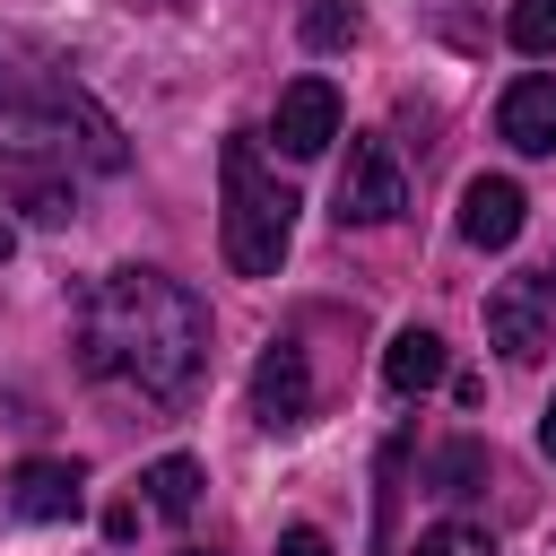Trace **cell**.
<instances>
[{"mask_svg":"<svg viewBox=\"0 0 556 556\" xmlns=\"http://www.w3.org/2000/svg\"><path fill=\"white\" fill-rule=\"evenodd\" d=\"M78 365L130 382L156 408H182L208 374V304L165 269H104L78 304Z\"/></svg>","mask_w":556,"mask_h":556,"instance_id":"obj_1","label":"cell"},{"mask_svg":"<svg viewBox=\"0 0 556 556\" xmlns=\"http://www.w3.org/2000/svg\"><path fill=\"white\" fill-rule=\"evenodd\" d=\"M217 191H226V217H217V235H226V269H235V278H278L287 235H295V191L261 165L252 130L226 139V156H217Z\"/></svg>","mask_w":556,"mask_h":556,"instance_id":"obj_2","label":"cell"},{"mask_svg":"<svg viewBox=\"0 0 556 556\" xmlns=\"http://www.w3.org/2000/svg\"><path fill=\"white\" fill-rule=\"evenodd\" d=\"M0 113L61 130V148H70L78 165H96V174H122V165H130L122 122H113V113H104V104L70 78V70H26L17 52H0Z\"/></svg>","mask_w":556,"mask_h":556,"instance_id":"obj_3","label":"cell"},{"mask_svg":"<svg viewBox=\"0 0 556 556\" xmlns=\"http://www.w3.org/2000/svg\"><path fill=\"white\" fill-rule=\"evenodd\" d=\"M408 208V174L382 139H348V165H339V191H330V217L339 226H391Z\"/></svg>","mask_w":556,"mask_h":556,"instance_id":"obj_4","label":"cell"},{"mask_svg":"<svg viewBox=\"0 0 556 556\" xmlns=\"http://www.w3.org/2000/svg\"><path fill=\"white\" fill-rule=\"evenodd\" d=\"M252 417H261L269 434H295V426L313 417V365H304L295 339H269V348H261V365H252Z\"/></svg>","mask_w":556,"mask_h":556,"instance_id":"obj_5","label":"cell"},{"mask_svg":"<svg viewBox=\"0 0 556 556\" xmlns=\"http://www.w3.org/2000/svg\"><path fill=\"white\" fill-rule=\"evenodd\" d=\"M0 208H26L35 226H70V217H78V200H70V165L9 148V156H0Z\"/></svg>","mask_w":556,"mask_h":556,"instance_id":"obj_6","label":"cell"},{"mask_svg":"<svg viewBox=\"0 0 556 556\" xmlns=\"http://www.w3.org/2000/svg\"><path fill=\"white\" fill-rule=\"evenodd\" d=\"M495 139L521 148V156H556V78L547 70H521L495 96Z\"/></svg>","mask_w":556,"mask_h":556,"instance_id":"obj_7","label":"cell"},{"mask_svg":"<svg viewBox=\"0 0 556 556\" xmlns=\"http://www.w3.org/2000/svg\"><path fill=\"white\" fill-rule=\"evenodd\" d=\"M269 130H278L287 156H321V148L339 139V87H330V78H295V87H278Z\"/></svg>","mask_w":556,"mask_h":556,"instance_id":"obj_8","label":"cell"},{"mask_svg":"<svg viewBox=\"0 0 556 556\" xmlns=\"http://www.w3.org/2000/svg\"><path fill=\"white\" fill-rule=\"evenodd\" d=\"M78 504H87L78 460H17L9 469V513L17 521H78Z\"/></svg>","mask_w":556,"mask_h":556,"instance_id":"obj_9","label":"cell"},{"mask_svg":"<svg viewBox=\"0 0 556 556\" xmlns=\"http://www.w3.org/2000/svg\"><path fill=\"white\" fill-rule=\"evenodd\" d=\"M521 217H530V200H521L513 174H478V182L460 191V235H469L478 252H504V243L521 235Z\"/></svg>","mask_w":556,"mask_h":556,"instance_id":"obj_10","label":"cell"},{"mask_svg":"<svg viewBox=\"0 0 556 556\" xmlns=\"http://www.w3.org/2000/svg\"><path fill=\"white\" fill-rule=\"evenodd\" d=\"M486 348L495 356H513V365H539L547 356V313H539V287H495L486 295Z\"/></svg>","mask_w":556,"mask_h":556,"instance_id":"obj_11","label":"cell"},{"mask_svg":"<svg viewBox=\"0 0 556 556\" xmlns=\"http://www.w3.org/2000/svg\"><path fill=\"white\" fill-rule=\"evenodd\" d=\"M382 382H391L400 400H426V391L443 382V339H434L426 321L391 330V348H382Z\"/></svg>","mask_w":556,"mask_h":556,"instance_id":"obj_12","label":"cell"},{"mask_svg":"<svg viewBox=\"0 0 556 556\" xmlns=\"http://www.w3.org/2000/svg\"><path fill=\"white\" fill-rule=\"evenodd\" d=\"M139 486H148V504H156L165 521H191V513H200V460H191V452L148 460V478H139Z\"/></svg>","mask_w":556,"mask_h":556,"instance_id":"obj_13","label":"cell"},{"mask_svg":"<svg viewBox=\"0 0 556 556\" xmlns=\"http://www.w3.org/2000/svg\"><path fill=\"white\" fill-rule=\"evenodd\" d=\"M426 478H434V495H452V504L478 495V486H486V443H443Z\"/></svg>","mask_w":556,"mask_h":556,"instance_id":"obj_14","label":"cell"},{"mask_svg":"<svg viewBox=\"0 0 556 556\" xmlns=\"http://www.w3.org/2000/svg\"><path fill=\"white\" fill-rule=\"evenodd\" d=\"M356 26H365V17H356V0H313V9H304V43H313V52L356 43Z\"/></svg>","mask_w":556,"mask_h":556,"instance_id":"obj_15","label":"cell"},{"mask_svg":"<svg viewBox=\"0 0 556 556\" xmlns=\"http://www.w3.org/2000/svg\"><path fill=\"white\" fill-rule=\"evenodd\" d=\"M504 35H513V52H556V0H513V17H504Z\"/></svg>","mask_w":556,"mask_h":556,"instance_id":"obj_16","label":"cell"},{"mask_svg":"<svg viewBox=\"0 0 556 556\" xmlns=\"http://www.w3.org/2000/svg\"><path fill=\"white\" fill-rule=\"evenodd\" d=\"M408 556H495V539H486L478 521H434V530H417Z\"/></svg>","mask_w":556,"mask_h":556,"instance_id":"obj_17","label":"cell"},{"mask_svg":"<svg viewBox=\"0 0 556 556\" xmlns=\"http://www.w3.org/2000/svg\"><path fill=\"white\" fill-rule=\"evenodd\" d=\"M278 556H330V539L313 521H295V530H278Z\"/></svg>","mask_w":556,"mask_h":556,"instance_id":"obj_18","label":"cell"},{"mask_svg":"<svg viewBox=\"0 0 556 556\" xmlns=\"http://www.w3.org/2000/svg\"><path fill=\"white\" fill-rule=\"evenodd\" d=\"M539 452H547V460H556V400H547V408H539Z\"/></svg>","mask_w":556,"mask_h":556,"instance_id":"obj_19","label":"cell"},{"mask_svg":"<svg viewBox=\"0 0 556 556\" xmlns=\"http://www.w3.org/2000/svg\"><path fill=\"white\" fill-rule=\"evenodd\" d=\"M9 252H17V235H9V217H0V261H9Z\"/></svg>","mask_w":556,"mask_h":556,"instance_id":"obj_20","label":"cell"},{"mask_svg":"<svg viewBox=\"0 0 556 556\" xmlns=\"http://www.w3.org/2000/svg\"><path fill=\"white\" fill-rule=\"evenodd\" d=\"M182 556H208V547H182Z\"/></svg>","mask_w":556,"mask_h":556,"instance_id":"obj_21","label":"cell"},{"mask_svg":"<svg viewBox=\"0 0 556 556\" xmlns=\"http://www.w3.org/2000/svg\"><path fill=\"white\" fill-rule=\"evenodd\" d=\"M547 295H556V269H547Z\"/></svg>","mask_w":556,"mask_h":556,"instance_id":"obj_22","label":"cell"}]
</instances>
